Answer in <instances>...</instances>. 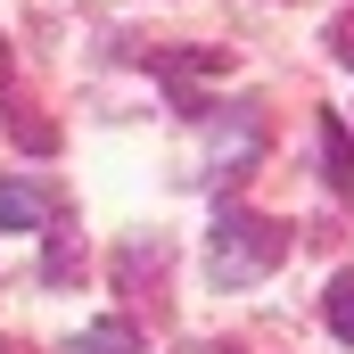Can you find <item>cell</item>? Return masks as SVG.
<instances>
[{
  "instance_id": "6da1fadb",
  "label": "cell",
  "mask_w": 354,
  "mask_h": 354,
  "mask_svg": "<svg viewBox=\"0 0 354 354\" xmlns=\"http://www.w3.org/2000/svg\"><path fill=\"white\" fill-rule=\"evenodd\" d=\"M288 264V231L272 214H248V206H214V231H206V272L214 288H256L264 272Z\"/></svg>"
},
{
  "instance_id": "7a4b0ae2",
  "label": "cell",
  "mask_w": 354,
  "mask_h": 354,
  "mask_svg": "<svg viewBox=\"0 0 354 354\" xmlns=\"http://www.w3.org/2000/svg\"><path fill=\"white\" fill-rule=\"evenodd\" d=\"M50 223V198L33 181H0V231H41Z\"/></svg>"
},
{
  "instance_id": "3957f363",
  "label": "cell",
  "mask_w": 354,
  "mask_h": 354,
  "mask_svg": "<svg viewBox=\"0 0 354 354\" xmlns=\"http://www.w3.org/2000/svg\"><path fill=\"white\" fill-rule=\"evenodd\" d=\"M322 157H330V189H346V198H354V140H346L338 115H322Z\"/></svg>"
},
{
  "instance_id": "277c9868",
  "label": "cell",
  "mask_w": 354,
  "mask_h": 354,
  "mask_svg": "<svg viewBox=\"0 0 354 354\" xmlns=\"http://www.w3.org/2000/svg\"><path fill=\"white\" fill-rule=\"evenodd\" d=\"M58 354H140V338H132L124 322H99V330H83V338H66Z\"/></svg>"
},
{
  "instance_id": "5b68a950",
  "label": "cell",
  "mask_w": 354,
  "mask_h": 354,
  "mask_svg": "<svg viewBox=\"0 0 354 354\" xmlns=\"http://www.w3.org/2000/svg\"><path fill=\"white\" fill-rule=\"evenodd\" d=\"M322 313H330V330L354 346V272H338V280H330V305H322Z\"/></svg>"
},
{
  "instance_id": "8992f818",
  "label": "cell",
  "mask_w": 354,
  "mask_h": 354,
  "mask_svg": "<svg viewBox=\"0 0 354 354\" xmlns=\"http://www.w3.org/2000/svg\"><path fill=\"white\" fill-rule=\"evenodd\" d=\"M330 50H338V58H346V66H354V8H346V17H338V25H330Z\"/></svg>"
},
{
  "instance_id": "52a82bcc",
  "label": "cell",
  "mask_w": 354,
  "mask_h": 354,
  "mask_svg": "<svg viewBox=\"0 0 354 354\" xmlns=\"http://www.w3.org/2000/svg\"><path fill=\"white\" fill-rule=\"evenodd\" d=\"M8 66H17V58H8V33H0V107H8Z\"/></svg>"
},
{
  "instance_id": "ba28073f",
  "label": "cell",
  "mask_w": 354,
  "mask_h": 354,
  "mask_svg": "<svg viewBox=\"0 0 354 354\" xmlns=\"http://www.w3.org/2000/svg\"><path fill=\"white\" fill-rule=\"evenodd\" d=\"M181 354H239V346H181Z\"/></svg>"
},
{
  "instance_id": "9c48e42d",
  "label": "cell",
  "mask_w": 354,
  "mask_h": 354,
  "mask_svg": "<svg viewBox=\"0 0 354 354\" xmlns=\"http://www.w3.org/2000/svg\"><path fill=\"white\" fill-rule=\"evenodd\" d=\"M0 354H8V346H0Z\"/></svg>"
}]
</instances>
